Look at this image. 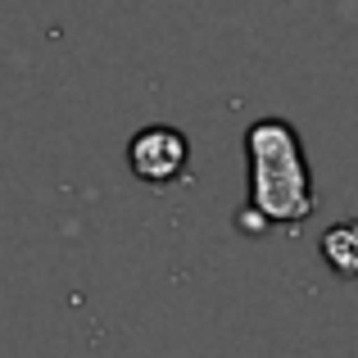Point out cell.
<instances>
[{
	"label": "cell",
	"mask_w": 358,
	"mask_h": 358,
	"mask_svg": "<svg viewBox=\"0 0 358 358\" xmlns=\"http://www.w3.org/2000/svg\"><path fill=\"white\" fill-rule=\"evenodd\" d=\"M245 168H250V200H245L241 227H299L317 209V186L308 168L304 141L295 122L286 118H259L245 131Z\"/></svg>",
	"instance_id": "obj_1"
},
{
	"label": "cell",
	"mask_w": 358,
	"mask_h": 358,
	"mask_svg": "<svg viewBox=\"0 0 358 358\" xmlns=\"http://www.w3.org/2000/svg\"><path fill=\"white\" fill-rule=\"evenodd\" d=\"M127 168L145 186H173L191 168V141L168 122H150L127 141Z\"/></svg>",
	"instance_id": "obj_2"
},
{
	"label": "cell",
	"mask_w": 358,
	"mask_h": 358,
	"mask_svg": "<svg viewBox=\"0 0 358 358\" xmlns=\"http://www.w3.org/2000/svg\"><path fill=\"white\" fill-rule=\"evenodd\" d=\"M322 263L345 281L358 277V218H345L322 231Z\"/></svg>",
	"instance_id": "obj_3"
}]
</instances>
